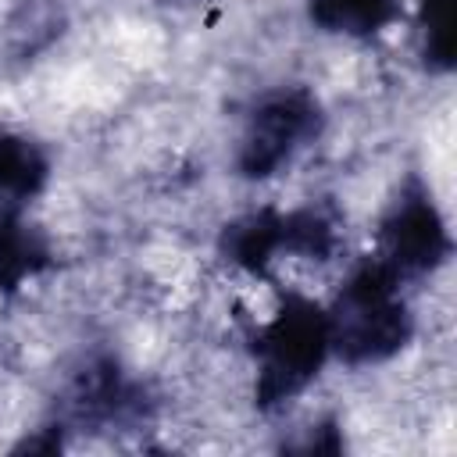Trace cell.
Instances as JSON below:
<instances>
[{"label": "cell", "mask_w": 457, "mask_h": 457, "mask_svg": "<svg viewBox=\"0 0 457 457\" xmlns=\"http://www.w3.org/2000/svg\"><path fill=\"white\" fill-rule=\"evenodd\" d=\"M325 318L328 346L350 361H378L407 339V311L396 296V275L386 264L361 268Z\"/></svg>", "instance_id": "obj_1"}, {"label": "cell", "mask_w": 457, "mask_h": 457, "mask_svg": "<svg viewBox=\"0 0 457 457\" xmlns=\"http://www.w3.org/2000/svg\"><path fill=\"white\" fill-rule=\"evenodd\" d=\"M328 350V318L307 303L289 300L261 339V393L268 400H282L296 393L325 361Z\"/></svg>", "instance_id": "obj_2"}, {"label": "cell", "mask_w": 457, "mask_h": 457, "mask_svg": "<svg viewBox=\"0 0 457 457\" xmlns=\"http://www.w3.org/2000/svg\"><path fill=\"white\" fill-rule=\"evenodd\" d=\"M386 268L396 271H425L446 253V232L428 200H407L386 221Z\"/></svg>", "instance_id": "obj_3"}, {"label": "cell", "mask_w": 457, "mask_h": 457, "mask_svg": "<svg viewBox=\"0 0 457 457\" xmlns=\"http://www.w3.org/2000/svg\"><path fill=\"white\" fill-rule=\"evenodd\" d=\"M311 121H314V107L303 96H278V100L264 104L246 136L243 168L250 175H268L311 132Z\"/></svg>", "instance_id": "obj_4"}, {"label": "cell", "mask_w": 457, "mask_h": 457, "mask_svg": "<svg viewBox=\"0 0 457 457\" xmlns=\"http://www.w3.org/2000/svg\"><path fill=\"white\" fill-rule=\"evenodd\" d=\"M311 14L332 32H375L396 14V0H314Z\"/></svg>", "instance_id": "obj_5"}, {"label": "cell", "mask_w": 457, "mask_h": 457, "mask_svg": "<svg viewBox=\"0 0 457 457\" xmlns=\"http://www.w3.org/2000/svg\"><path fill=\"white\" fill-rule=\"evenodd\" d=\"M43 175H46V164L36 154V146L0 132V196H11V200L32 196Z\"/></svg>", "instance_id": "obj_6"}, {"label": "cell", "mask_w": 457, "mask_h": 457, "mask_svg": "<svg viewBox=\"0 0 457 457\" xmlns=\"http://www.w3.org/2000/svg\"><path fill=\"white\" fill-rule=\"evenodd\" d=\"M43 264V243L14 218L0 214V286H18Z\"/></svg>", "instance_id": "obj_7"}, {"label": "cell", "mask_w": 457, "mask_h": 457, "mask_svg": "<svg viewBox=\"0 0 457 457\" xmlns=\"http://www.w3.org/2000/svg\"><path fill=\"white\" fill-rule=\"evenodd\" d=\"M425 7V32H428V54L439 64H450L453 50V0H421Z\"/></svg>", "instance_id": "obj_8"}]
</instances>
